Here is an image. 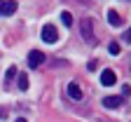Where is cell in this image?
I'll list each match as a JSON object with an SVG mask.
<instances>
[{
	"instance_id": "cell-1",
	"label": "cell",
	"mask_w": 131,
	"mask_h": 122,
	"mask_svg": "<svg viewBox=\"0 0 131 122\" xmlns=\"http://www.w3.org/2000/svg\"><path fill=\"white\" fill-rule=\"evenodd\" d=\"M42 40L49 42V45L56 42V40H59V31H56V26H52V24H49V26H42Z\"/></svg>"
},
{
	"instance_id": "cell-2",
	"label": "cell",
	"mask_w": 131,
	"mask_h": 122,
	"mask_svg": "<svg viewBox=\"0 0 131 122\" xmlns=\"http://www.w3.org/2000/svg\"><path fill=\"white\" fill-rule=\"evenodd\" d=\"M82 38L89 40V42H96V38H94V24L89 19H82Z\"/></svg>"
},
{
	"instance_id": "cell-3",
	"label": "cell",
	"mask_w": 131,
	"mask_h": 122,
	"mask_svg": "<svg viewBox=\"0 0 131 122\" xmlns=\"http://www.w3.org/2000/svg\"><path fill=\"white\" fill-rule=\"evenodd\" d=\"M42 63H45V54H42L40 49H33L30 54H28V66H30V68H38V66H42Z\"/></svg>"
},
{
	"instance_id": "cell-4",
	"label": "cell",
	"mask_w": 131,
	"mask_h": 122,
	"mask_svg": "<svg viewBox=\"0 0 131 122\" xmlns=\"http://www.w3.org/2000/svg\"><path fill=\"white\" fill-rule=\"evenodd\" d=\"M16 3H12V0H0V14L3 16H12L14 12H16Z\"/></svg>"
},
{
	"instance_id": "cell-5",
	"label": "cell",
	"mask_w": 131,
	"mask_h": 122,
	"mask_svg": "<svg viewBox=\"0 0 131 122\" xmlns=\"http://www.w3.org/2000/svg\"><path fill=\"white\" fill-rule=\"evenodd\" d=\"M115 82H117V75H115V71H105L101 73V85H105V87H112Z\"/></svg>"
},
{
	"instance_id": "cell-6",
	"label": "cell",
	"mask_w": 131,
	"mask_h": 122,
	"mask_svg": "<svg viewBox=\"0 0 131 122\" xmlns=\"http://www.w3.org/2000/svg\"><path fill=\"white\" fill-rule=\"evenodd\" d=\"M68 96H70V99H75V101H80V99H82V89L77 87V82H70V85H68Z\"/></svg>"
},
{
	"instance_id": "cell-7",
	"label": "cell",
	"mask_w": 131,
	"mask_h": 122,
	"mask_svg": "<svg viewBox=\"0 0 131 122\" xmlns=\"http://www.w3.org/2000/svg\"><path fill=\"white\" fill-rule=\"evenodd\" d=\"M119 103H122L119 96H105V99H103V106H105V108H119Z\"/></svg>"
},
{
	"instance_id": "cell-8",
	"label": "cell",
	"mask_w": 131,
	"mask_h": 122,
	"mask_svg": "<svg viewBox=\"0 0 131 122\" xmlns=\"http://www.w3.org/2000/svg\"><path fill=\"white\" fill-rule=\"evenodd\" d=\"M108 21L112 26H122V19H119V14L115 12V10H108Z\"/></svg>"
},
{
	"instance_id": "cell-9",
	"label": "cell",
	"mask_w": 131,
	"mask_h": 122,
	"mask_svg": "<svg viewBox=\"0 0 131 122\" xmlns=\"http://www.w3.org/2000/svg\"><path fill=\"white\" fill-rule=\"evenodd\" d=\"M19 89H21V92L28 89V75H26V73H19Z\"/></svg>"
},
{
	"instance_id": "cell-10",
	"label": "cell",
	"mask_w": 131,
	"mask_h": 122,
	"mask_svg": "<svg viewBox=\"0 0 131 122\" xmlns=\"http://www.w3.org/2000/svg\"><path fill=\"white\" fill-rule=\"evenodd\" d=\"M61 21L70 28V26H73V14H70V12H61Z\"/></svg>"
},
{
	"instance_id": "cell-11",
	"label": "cell",
	"mask_w": 131,
	"mask_h": 122,
	"mask_svg": "<svg viewBox=\"0 0 131 122\" xmlns=\"http://www.w3.org/2000/svg\"><path fill=\"white\" fill-rule=\"evenodd\" d=\"M108 49H110V54H112V57H117V54H119V45H117V42H110Z\"/></svg>"
},
{
	"instance_id": "cell-12",
	"label": "cell",
	"mask_w": 131,
	"mask_h": 122,
	"mask_svg": "<svg viewBox=\"0 0 131 122\" xmlns=\"http://www.w3.org/2000/svg\"><path fill=\"white\" fill-rule=\"evenodd\" d=\"M14 75H16V68L12 66V68H9V71L5 73V80H7V82H12V80H14Z\"/></svg>"
},
{
	"instance_id": "cell-13",
	"label": "cell",
	"mask_w": 131,
	"mask_h": 122,
	"mask_svg": "<svg viewBox=\"0 0 131 122\" xmlns=\"http://www.w3.org/2000/svg\"><path fill=\"white\" fill-rule=\"evenodd\" d=\"M122 94H124V96H129V94H131V87H129V85H124V87H122Z\"/></svg>"
},
{
	"instance_id": "cell-14",
	"label": "cell",
	"mask_w": 131,
	"mask_h": 122,
	"mask_svg": "<svg viewBox=\"0 0 131 122\" xmlns=\"http://www.w3.org/2000/svg\"><path fill=\"white\" fill-rule=\"evenodd\" d=\"M124 40H126V42L131 45V28H126V33H124Z\"/></svg>"
},
{
	"instance_id": "cell-15",
	"label": "cell",
	"mask_w": 131,
	"mask_h": 122,
	"mask_svg": "<svg viewBox=\"0 0 131 122\" xmlns=\"http://www.w3.org/2000/svg\"><path fill=\"white\" fill-rule=\"evenodd\" d=\"M87 68H89V71H96V68H98V61H91V63H89Z\"/></svg>"
},
{
	"instance_id": "cell-16",
	"label": "cell",
	"mask_w": 131,
	"mask_h": 122,
	"mask_svg": "<svg viewBox=\"0 0 131 122\" xmlns=\"http://www.w3.org/2000/svg\"><path fill=\"white\" fill-rule=\"evenodd\" d=\"M5 117H7V110H5V108H0V120H5Z\"/></svg>"
},
{
	"instance_id": "cell-17",
	"label": "cell",
	"mask_w": 131,
	"mask_h": 122,
	"mask_svg": "<svg viewBox=\"0 0 131 122\" xmlns=\"http://www.w3.org/2000/svg\"><path fill=\"white\" fill-rule=\"evenodd\" d=\"M14 122H26V117H16V120H14Z\"/></svg>"
}]
</instances>
